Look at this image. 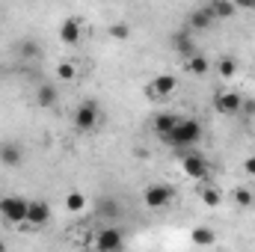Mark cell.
<instances>
[{
    "label": "cell",
    "instance_id": "cell-5",
    "mask_svg": "<svg viewBox=\"0 0 255 252\" xmlns=\"http://www.w3.org/2000/svg\"><path fill=\"white\" fill-rule=\"evenodd\" d=\"M181 169H184V175L193 178V181H208V178H211L208 160H205L202 154H184V157H181Z\"/></svg>",
    "mask_w": 255,
    "mask_h": 252
},
{
    "label": "cell",
    "instance_id": "cell-4",
    "mask_svg": "<svg viewBox=\"0 0 255 252\" xmlns=\"http://www.w3.org/2000/svg\"><path fill=\"white\" fill-rule=\"evenodd\" d=\"M175 89H178L175 74H157V77H151V80H148L145 95H148V98H169Z\"/></svg>",
    "mask_w": 255,
    "mask_h": 252
},
{
    "label": "cell",
    "instance_id": "cell-28",
    "mask_svg": "<svg viewBox=\"0 0 255 252\" xmlns=\"http://www.w3.org/2000/svg\"><path fill=\"white\" fill-rule=\"evenodd\" d=\"M235 6H244V9H255V0H235Z\"/></svg>",
    "mask_w": 255,
    "mask_h": 252
},
{
    "label": "cell",
    "instance_id": "cell-25",
    "mask_svg": "<svg viewBox=\"0 0 255 252\" xmlns=\"http://www.w3.org/2000/svg\"><path fill=\"white\" fill-rule=\"evenodd\" d=\"M128 36H130V27H128V24H113V27H110V39L125 42Z\"/></svg>",
    "mask_w": 255,
    "mask_h": 252
},
{
    "label": "cell",
    "instance_id": "cell-6",
    "mask_svg": "<svg viewBox=\"0 0 255 252\" xmlns=\"http://www.w3.org/2000/svg\"><path fill=\"white\" fill-rule=\"evenodd\" d=\"M172 196H175L172 187H166V184H151V187L142 193V202H145V208L160 211V208H166V205L172 202Z\"/></svg>",
    "mask_w": 255,
    "mask_h": 252
},
{
    "label": "cell",
    "instance_id": "cell-21",
    "mask_svg": "<svg viewBox=\"0 0 255 252\" xmlns=\"http://www.w3.org/2000/svg\"><path fill=\"white\" fill-rule=\"evenodd\" d=\"M214 68H217V74H220V77H232V74L238 71V63H235L232 57H223V60H217Z\"/></svg>",
    "mask_w": 255,
    "mask_h": 252
},
{
    "label": "cell",
    "instance_id": "cell-2",
    "mask_svg": "<svg viewBox=\"0 0 255 252\" xmlns=\"http://www.w3.org/2000/svg\"><path fill=\"white\" fill-rule=\"evenodd\" d=\"M0 217L12 226H24L27 223V199H21V196L0 199Z\"/></svg>",
    "mask_w": 255,
    "mask_h": 252
},
{
    "label": "cell",
    "instance_id": "cell-23",
    "mask_svg": "<svg viewBox=\"0 0 255 252\" xmlns=\"http://www.w3.org/2000/svg\"><path fill=\"white\" fill-rule=\"evenodd\" d=\"M74 77H77V68H74V63H60V65H57V80L68 83V80H74Z\"/></svg>",
    "mask_w": 255,
    "mask_h": 252
},
{
    "label": "cell",
    "instance_id": "cell-8",
    "mask_svg": "<svg viewBox=\"0 0 255 252\" xmlns=\"http://www.w3.org/2000/svg\"><path fill=\"white\" fill-rule=\"evenodd\" d=\"M95 247L101 252H119L125 247V238L119 235V229H101L95 238Z\"/></svg>",
    "mask_w": 255,
    "mask_h": 252
},
{
    "label": "cell",
    "instance_id": "cell-17",
    "mask_svg": "<svg viewBox=\"0 0 255 252\" xmlns=\"http://www.w3.org/2000/svg\"><path fill=\"white\" fill-rule=\"evenodd\" d=\"M190 241L196 244V247H214V244H217V238H214V232H211L208 226L193 229V232H190Z\"/></svg>",
    "mask_w": 255,
    "mask_h": 252
},
{
    "label": "cell",
    "instance_id": "cell-11",
    "mask_svg": "<svg viewBox=\"0 0 255 252\" xmlns=\"http://www.w3.org/2000/svg\"><path fill=\"white\" fill-rule=\"evenodd\" d=\"M217 110L232 116V113L244 110V98H241L238 92H220V95H217Z\"/></svg>",
    "mask_w": 255,
    "mask_h": 252
},
{
    "label": "cell",
    "instance_id": "cell-3",
    "mask_svg": "<svg viewBox=\"0 0 255 252\" xmlns=\"http://www.w3.org/2000/svg\"><path fill=\"white\" fill-rule=\"evenodd\" d=\"M98 104L89 98V101H80L77 104V110H74V127L80 130V133H86V130H92V127L98 125Z\"/></svg>",
    "mask_w": 255,
    "mask_h": 252
},
{
    "label": "cell",
    "instance_id": "cell-13",
    "mask_svg": "<svg viewBox=\"0 0 255 252\" xmlns=\"http://www.w3.org/2000/svg\"><path fill=\"white\" fill-rule=\"evenodd\" d=\"M211 12H214V18L229 21V18L238 15V6H235V0H214V3H211Z\"/></svg>",
    "mask_w": 255,
    "mask_h": 252
},
{
    "label": "cell",
    "instance_id": "cell-1",
    "mask_svg": "<svg viewBox=\"0 0 255 252\" xmlns=\"http://www.w3.org/2000/svg\"><path fill=\"white\" fill-rule=\"evenodd\" d=\"M169 145H175V148H187V145H196L199 139H202V125L196 122V119H178V125L172 127L166 136H163Z\"/></svg>",
    "mask_w": 255,
    "mask_h": 252
},
{
    "label": "cell",
    "instance_id": "cell-15",
    "mask_svg": "<svg viewBox=\"0 0 255 252\" xmlns=\"http://www.w3.org/2000/svg\"><path fill=\"white\" fill-rule=\"evenodd\" d=\"M172 48H175L181 57H193V54H196V45H193V39L187 33H175V36H172Z\"/></svg>",
    "mask_w": 255,
    "mask_h": 252
},
{
    "label": "cell",
    "instance_id": "cell-9",
    "mask_svg": "<svg viewBox=\"0 0 255 252\" xmlns=\"http://www.w3.org/2000/svg\"><path fill=\"white\" fill-rule=\"evenodd\" d=\"M60 39H63V45H80V39H83V24H80V18H65L63 27H60Z\"/></svg>",
    "mask_w": 255,
    "mask_h": 252
},
{
    "label": "cell",
    "instance_id": "cell-29",
    "mask_svg": "<svg viewBox=\"0 0 255 252\" xmlns=\"http://www.w3.org/2000/svg\"><path fill=\"white\" fill-rule=\"evenodd\" d=\"M3 250H6V244H3V241H0V252H3Z\"/></svg>",
    "mask_w": 255,
    "mask_h": 252
},
{
    "label": "cell",
    "instance_id": "cell-10",
    "mask_svg": "<svg viewBox=\"0 0 255 252\" xmlns=\"http://www.w3.org/2000/svg\"><path fill=\"white\" fill-rule=\"evenodd\" d=\"M36 104H39L42 110L57 107V104H60V89H57L54 83H42V86L36 89Z\"/></svg>",
    "mask_w": 255,
    "mask_h": 252
},
{
    "label": "cell",
    "instance_id": "cell-27",
    "mask_svg": "<svg viewBox=\"0 0 255 252\" xmlns=\"http://www.w3.org/2000/svg\"><path fill=\"white\" fill-rule=\"evenodd\" d=\"M244 172H247V175H255V157H247V160H244Z\"/></svg>",
    "mask_w": 255,
    "mask_h": 252
},
{
    "label": "cell",
    "instance_id": "cell-26",
    "mask_svg": "<svg viewBox=\"0 0 255 252\" xmlns=\"http://www.w3.org/2000/svg\"><path fill=\"white\" fill-rule=\"evenodd\" d=\"M98 214H101V217H104V214H107V217H116V214H119V208H116V202H113V199H101Z\"/></svg>",
    "mask_w": 255,
    "mask_h": 252
},
{
    "label": "cell",
    "instance_id": "cell-18",
    "mask_svg": "<svg viewBox=\"0 0 255 252\" xmlns=\"http://www.w3.org/2000/svg\"><path fill=\"white\" fill-rule=\"evenodd\" d=\"M187 71H190V74H208V71H211L208 57H202V54H193V57H187Z\"/></svg>",
    "mask_w": 255,
    "mask_h": 252
},
{
    "label": "cell",
    "instance_id": "cell-19",
    "mask_svg": "<svg viewBox=\"0 0 255 252\" xmlns=\"http://www.w3.org/2000/svg\"><path fill=\"white\" fill-rule=\"evenodd\" d=\"M83 208H86V196H83V193L74 190V193L65 196V211H68V214H80Z\"/></svg>",
    "mask_w": 255,
    "mask_h": 252
},
{
    "label": "cell",
    "instance_id": "cell-12",
    "mask_svg": "<svg viewBox=\"0 0 255 252\" xmlns=\"http://www.w3.org/2000/svg\"><path fill=\"white\" fill-rule=\"evenodd\" d=\"M21 160H24V151L15 142H3L0 145V163L3 166H21Z\"/></svg>",
    "mask_w": 255,
    "mask_h": 252
},
{
    "label": "cell",
    "instance_id": "cell-22",
    "mask_svg": "<svg viewBox=\"0 0 255 252\" xmlns=\"http://www.w3.org/2000/svg\"><path fill=\"white\" fill-rule=\"evenodd\" d=\"M199 196H202V202H205L208 208H220V205H223V196H220L214 187H205Z\"/></svg>",
    "mask_w": 255,
    "mask_h": 252
},
{
    "label": "cell",
    "instance_id": "cell-16",
    "mask_svg": "<svg viewBox=\"0 0 255 252\" xmlns=\"http://www.w3.org/2000/svg\"><path fill=\"white\" fill-rule=\"evenodd\" d=\"M178 119H181V116H175V113H160V116H154V130H157L160 136H166L172 127L178 125Z\"/></svg>",
    "mask_w": 255,
    "mask_h": 252
},
{
    "label": "cell",
    "instance_id": "cell-7",
    "mask_svg": "<svg viewBox=\"0 0 255 252\" xmlns=\"http://www.w3.org/2000/svg\"><path fill=\"white\" fill-rule=\"evenodd\" d=\"M51 220V208H48V202H27V223L24 226H30V229H39V226H45Z\"/></svg>",
    "mask_w": 255,
    "mask_h": 252
},
{
    "label": "cell",
    "instance_id": "cell-24",
    "mask_svg": "<svg viewBox=\"0 0 255 252\" xmlns=\"http://www.w3.org/2000/svg\"><path fill=\"white\" fill-rule=\"evenodd\" d=\"M235 202H238L241 208H250L255 199H253V193H250L247 187H238V190H235Z\"/></svg>",
    "mask_w": 255,
    "mask_h": 252
},
{
    "label": "cell",
    "instance_id": "cell-20",
    "mask_svg": "<svg viewBox=\"0 0 255 252\" xmlns=\"http://www.w3.org/2000/svg\"><path fill=\"white\" fill-rule=\"evenodd\" d=\"M21 57H24V60H36V57H42V48H39V42H33V39H24V42H21Z\"/></svg>",
    "mask_w": 255,
    "mask_h": 252
},
{
    "label": "cell",
    "instance_id": "cell-14",
    "mask_svg": "<svg viewBox=\"0 0 255 252\" xmlns=\"http://www.w3.org/2000/svg\"><path fill=\"white\" fill-rule=\"evenodd\" d=\"M214 24V12H211V6L208 9H196L190 15V27L193 30H208Z\"/></svg>",
    "mask_w": 255,
    "mask_h": 252
}]
</instances>
